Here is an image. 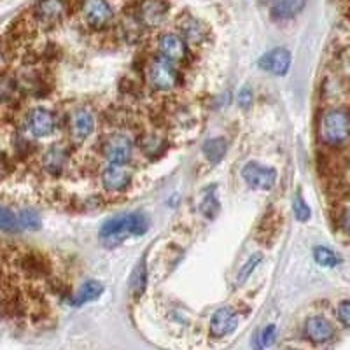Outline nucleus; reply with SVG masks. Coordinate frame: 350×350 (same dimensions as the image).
I'll list each match as a JSON object with an SVG mask.
<instances>
[{
  "label": "nucleus",
  "mask_w": 350,
  "mask_h": 350,
  "mask_svg": "<svg viewBox=\"0 0 350 350\" xmlns=\"http://www.w3.org/2000/svg\"><path fill=\"white\" fill-rule=\"evenodd\" d=\"M148 230V215L142 214V212H135V214L118 215V217L107 221V223L102 226V230H100V237H102L109 245H116V243L124 240L126 237L144 235Z\"/></svg>",
  "instance_id": "obj_2"
},
{
  "label": "nucleus",
  "mask_w": 350,
  "mask_h": 350,
  "mask_svg": "<svg viewBox=\"0 0 350 350\" xmlns=\"http://www.w3.org/2000/svg\"><path fill=\"white\" fill-rule=\"evenodd\" d=\"M146 284H148V268H146V258L137 265V268L131 273L130 280V289L133 296H142V293L146 291Z\"/></svg>",
  "instance_id": "obj_20"
},
{
  "label": "nucleus",
  "mask_w": 350,
  "mask_h": 350,
  "mask_svg": "<svg viewBox=\"0 0 350 350\" xmlns=\"http://www.w3.org/2000/svg\"><path fill=\"white\" fill-rule=\"evenodd\" d=\"M259 67L273 76H286L291 67V53L286 48H275L261 56Z\"/></svg>",
  "instance_id": "obj_9"
},
{
  "label": "nucleus",
  "mask_w": 350,
  "mask_h": 350,
  "mask_svg": "<svg viewBox=\"0 0 350 350\" xmlns=\"http://www.w3.org/2000/svg\"><path fill=\"white\" fill-rule=\"evenodd\" d=\"M83 18L88 27L100 30L105 28L114 18V11L109 5L107 0H84Z\"/></svg>",
  "instance_id": "obj_3"
},
{
  "label": "nucleus",
  "mask_w": 350,
  "mask_h": 350,
  "mask_svg": "<svg viewBox=\"0 0 350 350\" xmlns=\"http://www.w3.org/2000/svg\"><path fill=\"white\" fill-rule=\"evenodd\" d=\"M273 342H275V326L273 324H270V326L265 327V329H262V333L259 334L258 345L259 347H270Z\"/></svg>",
  "instance_id": "obj_27"
},
{
  "label": "nucleus",
  "mask_w": 350,
  "mask_h": 350,
  "mask_svg": "<svg viewBox=\"0 0 350 350\" xmlns=\"http://www.w3.org/2000/svg\"><path fill=\"white\" fill-rule=\"evenodd\" d=\"M306 0H279L271 9V16L275 20H291L305 9Z\"/></svg>",
  "instance_id": "obj_18"
},
{
  "label": "nucleus",
  "mask_w": 350,
  "mask_h": 350,
  "mask_svg": "<svg viewBox=\"0 0 350 350\" xmlns=\"http://www.w3.org/2000/svg\"><path fill=\"white\" fill-rule=\"evenodd\" d=\"M0 224H2V230H4L5 233H14V231L21 230L20 219H18V215L12 214L9 208H2V217H0Z\"/></svg>",
  "instance_id": "obj_24"
},
{
  "label": "nucleus",
  "mask_w": 350,
  "mask_h": 350,
  "mask_svg": "<svg viewBox=\"0 0 350 350\" xmlns=\"http://www.w3.org/2000/svg\"><path fill=\"white\" fill-rule=\"evenodd\" d=\"M18 219H20V226L21 230L28 231H36L40 228V215L37 214L36 211H21L18 214Z\"/></svg>",
  "instance_id": "obj_22"
},
{
  "label": "nucleus",
  "mask_w": 350,
  "mask_h": 350,
  "mask_svg": "<svg viewBox=\"0 0 350 350\" xmlns=\"http://www.w3.org/2000/svg\"><path fill=\"white\" fill-rule=\"evenodd\" d=\"M252 100H254V93H252L251 88H242L239 93V105L242 109H249L252 105Z\"/></svg>",
  "instance_id": "obj_28"
},
{
  "label": "nucleus",
  "mask_w": 350,
  "mask_h": 350,
  "mask_svg": "<svg viewBox=\"0 0 350 350\" xmlns=\"http://www.w3.org/2000/svg\"><path fill=\"white\" fill-rule=\"evenodd\" d=\"M239 326V317L230 306L219 308L211 319V334L214 338H223L226 334L233 333Z\"/></svg>",
  "instance_id": "obj_11"
},
{
  "label": "nucleus",
  "mask_w": 350,
  "mask_h": 350,
  "mask_svg": "<svg viewBox=\"0 0 350 350\" xmlns=\"http://www.w3.org/2000/svg\"><path fill=\"white\" fill-rule=\"evenodd\" d=\"M314 258L321 267H326V268L338 267L340 262H342V258H340L334 251L327 249V247H315Z\"/></svg>",
  "instance_id": "obj_21"
},
{
  "label": "nucleus",
  "mask_w": 350,
  "mask_h": 350,
  "mask_svg": "<svg viewBox=\"0 0 350 350\" xmlns=\"http://www.w3.org/2000/svg\"><path fill=\"white\" fill-rule=\"evenodd\" d=\"M242 177L247 184L254 189H261V191H268L275 186L277 180V172L270 167H265L261 163H247L242 170Z\"/></svg>",
  "instance_id": "obj_4"
},
{
  "label": "nucleus",
  "mask_w": 350,
  "mask_h": 350,
  "mask_svg": "<svg viewBox=\"0 0 350 350\" xmlns=\"http://www.w3.org/2000/svg\"><path fill=\"white\" fill-rule=\"evenodd\" d=\"M293 212H295V217L298 219L299 223H305V221H308L312 215L310 207L306 205V202L303 200V196L299 195V193H296L295 200H293Z\"/></svg>",
  "instance_id": "obj_23"
},
{
  "label": "nucleus",
  "mask_w": 350,
  "mask_h": 350,
  "mask_svg": "<svg viewBox=\"0 0 350 350\" xmlns=\"http://www.w3.org/2000/svg\"><path fill=\"white\" fill-rule=\"evenodd\" d=\"M104 156L109 163H126L130 161L131 152H133V144L126 135H112L104 144Z\"/></svg>",
  "instance_id": "obj_7"
},
{
  "label": "nucleus",
  "mask_w": 350,
  "mask_h": 350,
  "mask_svg": "<svg viewBox=\"0 0 350 350\" xmlns=\"http://www.w3.org/2000/svg\"><path fill=\"white\" fill-rule=\"evenodd\" d=\"M180 27V36L184 37V40L189 44H202L203 40L207 39V28L203 27L202 21H198L193 16H184L179 21Z\"/></svg>",
  "instance_id": "obj_16"
},
{
  "label": "nucleus",
  "mask_w": 350,
  "mask_h": 350,
  "mask_svg": "<svg viewBox=\"0 0 350 350\" xmlns=\"http://www.w3.org/2000/svg\"><path fill=\"white\" fill-rule=\"evenodd\" d=\"M28 130L33 137H48L55 131V118L46 109H33L28 116Z\"/></svg>",
  "instance_id": "obj_14"
},
{
  "label": "nucleus",
  "mask_w": 350,
  "mask_h": 350,
  "mask_svg": "<svg viewBox=\"0 0 350 350\" xmlns=\"http://www.w3.org/2000/svg\"><path fill=\"white\" fill-rule=\"evenodd\" d=\"M36 16L40 23L55 25L65 16V2L64 0H39L36 5Z\"/></svg>",
  "instance_id": "obj_15"
},
{
  "label": "nucleus",
  "mask_w": 350,
  "mask_h": 350,
  "mask_svg": "<svg viewBox=\"0 0 350 350\" xmlns=\"http://www.w3.org/2000/svg\"><path fill=\"white\" fill-rule=\"evenodd\" d=\"M131 172L124 167V163H109V167L102 172V184L107 191H123L130 184Z\"/></svg>",
  "instance_id": "obj_10"
},
{
  "label": "nucleus",
  "mask_w": 350,
  "mask_h": 350,
  "mask_svg": "<svg viewBox=\"0 0 350 350\" xmlns=\"http://www.w3.org/2000/svg\"><path fill=\"white\" fill-rule=\"evenodd\" d=\"M64 159H65L64 151H60V149H53V151H49L48 154H46L44 165H46L48 170L58 172L62 167H64Z\"/></svg>",
  "instance_id": "obj_25"
},
{
  "label": "nucleus",
  "mask_w": 350,
  "mask_h": 350,
  "mask_svg": "<svg viewBox=\"0 0 350 350\" xmlns=\"http://www.w3.org/2000/svg\"><path fill=\"white\" fill-rule=\"evenodd\" d=\"M305 334L310 342L323 345V343H329L336 338V329L327 319L314 315V317L306 319Z\"/></svg>",
  "instance_id": "obj_8"
},
{
  "label": "nucleus",
  "mask_w": 350,
  "mask_h": 350,
  "mask_svg": "<svg viewBox=\"0 0 350 350\" xmlns=\"http://www.w3.org/2000/svg\"><path fill=\"white\" fill-rule=\"evenodd\" d=\"M159 53L170 62H180L186 56V40L177 33H163L159 37Z\"/></svg>",
  "instance_id": "obj_12"
},
{
  "label": "nucleus",
  "mask_w": 350,
  "mask_h": 350,
  "mask_svg": "<svg viewBox=\"0 0 350 350\" xmlns=\"http://www.w3.org/2000/svg\"><path fill=\"white\" fill-rule=\"evenodd\" d=\"M149 81L156 90L168 92L177 84V70L170 60L159 58V60L152 62L151 67H149Z\"/></svg>",
  "instance_id": "obj_6"
},
{
  "label": "nucleus",
  "mask_w": 350,
  "mask_h": 350,
  "mask_svg": "<svg viewBox=\"0 0 350 350\" xmlns=\"http://www.w3.org/2000/svg\"><path fill=\"white\" fill-rule=\"evenodd\" d=\"M259 262H261V254H254V256H252V258H249V261H247L245 265H243V268H242V270H240L239 277H237V284H243V282H245V280L249 279V277H251L252 271L256 270V267H258Z\"/></svg>",
  "instance_id": "obj_26"
},
{
  "label": "nucleus",
  "mask_w": 350,
  "mask_h": 350,
  "mask_svg": "<svg viewBox=\"0 0 350 350\" xmlns=\"http://www.w3.org/2000/svg\"><path fill=\"white\" fill-rule=\"evenodd\" d=\"M95 130V118L88 109H77L72 114L70 120V135L76 142L88 139Z\"/></svg>",
  "instance_id": "obj_13"
},
{
  "label": "nucleus",
  "mask_w": 350,
  "mask_h": 350,
  "mask_svg": "<svg viewBox=\"0 0 350 350\" xmlns=\"http://www.w3.org/2000/svg\"><path fill=\"white\" fill-rule=\"evenodd\" d=\"M168 4L165 0H140L137 18L146 28H156L163 23L168 14Z\"/></svg>",
  "instance_id": "obj_5"
},
{
  "label": "nucleus",
  "mask_w": 350,
  "mask_h": 350,
  "mask_svg": "<svg viewBox=\"0 0 350 350\" xmlns=\"http://www.w3.org/2000/svg\"><path fill=\"white\" fill-rule=\"evenodd\" d=\"M228 151V142L223 137H215V139H208L203 144V154L211 163H219L224 158Z\"/></svg>",
  "instance_id": "obj_19"
},
{
  "label": "nucleus",
  "mask_w": 350,
  "mask_h": 350,
  "mask_svg": "<svg viewBox=\"0 0 350 350\" xmlns=\"http://www.w3.org/2000/svg\"><path fill=\"white\" fill-rule=\"evenodd\" d=\"M338 319L340 323L350 329V301H342L338 305Z\"/></svg>",
  "instance_id": "obj_29"
},
{
  "label": "nucleus",
  "mask_w": 350,
  "mask_h": 350,
  "mask_svg": "<svg viewBox=\"0 0 350 350\" xmlns=\"http://www.w3.org/2000/svg\"><path fill=\"white\" fill-rule=\"evenodd\" d=\"M338 221H340V226H342V230L350 237V208H345V211L340 214Z\"/></svg>",
  "instance_id": "obj_30"
},
{
  "label": "nucleus",
  "mask_w": 350,
  "mask_h": 350,
  "mask_svg": "<svg viewBox=\"0 0 350 350\" xmlns=\"http://www.w3.org/2000/svg\"><path fill=\"white\" fill-rule=\"evenodd\" d=\"M319 139L331 149H343L350 146V111L327 109L319 120Z\"/></svg>",
  "instance_id": "obj_1"
},
{
  "label": "nucleus",
  "mask_w": 350,
  "mask_h": 350,
  "mask_svg": "<svg viewBox=\"0 0 350 350\" xmlns=\"http://www.w3.org/2000/svg\"><path fill=\"white\" fill-rule=\"evenodd\" d=\"M102 293H104V286H102L98 280H86V282L79 287L76 296L70 299V303L74 306L86 305V303L98 299L100 296H102Z\"/></svg>",
  "instance_id": "obj_17"
}]
</instances>
